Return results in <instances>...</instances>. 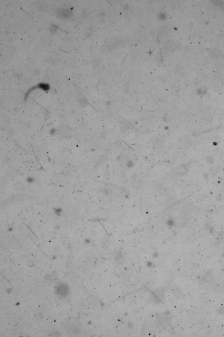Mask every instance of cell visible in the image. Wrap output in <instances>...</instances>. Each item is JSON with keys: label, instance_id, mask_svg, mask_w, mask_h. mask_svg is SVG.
Masks as SVG:
<instances>
[{"label": "cell", "instance_id": "cell-2", "mask_svg": "<svg viewBox=\"0 0 224 337\" xmlns=\"http://www.w3.org/2000/svg\"><path fill=\"white\" fill-rule=\"evenodd\" d=\"M168 225L173 226V224H174V221H173L172 220H169L168 221Z\"/></svg>", "mask_w": 224, "mask_h": 337}, {"label": "cell", "instance_id": "cell-1", "mask_svg": "<svg viewBox=\"0 0 224 337\" xmlns=\"http://www.w3.org/2000/svg\"><path fill=\"white\" fill-rule=\"evenodd\" d=\"M59 14H60L62 17H67V16H70V15L71 14L70 11H68L67 10H62V11H60Z\"/></svg>", "mask_w": 224, "mask_h": 337}]
</instances>
